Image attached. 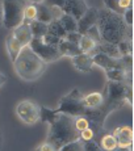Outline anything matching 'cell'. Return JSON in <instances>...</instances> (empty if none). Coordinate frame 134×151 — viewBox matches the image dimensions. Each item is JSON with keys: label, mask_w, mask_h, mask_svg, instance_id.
<instances>
[{"label": "cell", "mask_w": 134, "mask_h": 151, "mask_svg": "<svg viewBox=\"0 0 134 151\" xmlns=\"http://www.w3.org/2000/svg\"><path fill=\"white\" fill-rule=\"evenodd\" d=\"M96 27L99 29V33H100L103 42H110L117 45L125 37L132 38V32H130L132 27H128L125 24L122 14L112 12L107 8L99 9Z\"/></svg>", "instance_id": "cell-1"}, {"label": "cell", "mask_w": 134, "mask_h": 151, "mask_svg": "<svg viewBox=\"0 0 134 151\" xmlns=\"http://www.w3.org/2000/svg\"><path fill=\"white\" fill-rule=\"evenodd\" d=\"M75 117L66 113H58L50 124L48 142L54 146L55 150H61L68 142L79 139V130L75 127Z\"/></svg>", "instance_id": "cell-2"}, {"label": "cell", "mask_w": 134, "mask_h": 151, "mask_svg": "<svg viewBox=\"0 0 134 151\" xmlns=\"http://www.w3.org/2000/svg\"><path fill=\"white\" fill-rule=\"evenodd\" d=\"M13 65L14 71L21 79L27 80V82H34L42 76L48 63L43 62L29 46H24L20 54L17 55V58L14 59Z\"/></svg>", "instance_id": "cell-3"}, {"label": "cell", "mask_w": 134, "mask_h": 151, "mask_svg": "<svg viewBox=\"0 0 134 151\" xmlns=\"http://www.w3.org/2000/svg\"><path fill=\"white\" fill-rule=\"evenodd\" d=\"M105 106L108 110L121 106L124 103L133 104V89L126 82H113L109 80L107 86V101Z\"/></svg>", "instance_id": "cell-4"}, {"label": "cell", "mask_w": 134, "mask_h": 151, "mask_svg": "<svg viewBox=\"0 0 134 151\" xmlns=\"http://www.w3.org/2000/svg\"><path fill=\"white\" fill-rule=\"evenodd\" d=\"M55 113H66L72 117L76 116H87L89 109L86 106L83 101V95L78 88H74L70 93L63 96L59 100V106L54 109Z\"/></svg>", "instance_id": "cell-5"}, {"label": "cell", "mask_w": 134, "mask_h": 151, "mask_svg": "<svg viewBox=\"0 0 134 151\" xmlns=\"http://www.w3.org/2000/svg\"><path fill=\"white\" fill-rule=\"evenodd\" d=\"M3 25L7 29H14L22 24L24 9L28 0H3Z\"/></svg>", "instance_id": "cell-6"}, {"label": "cell", "mask_w": 134, "mask_h": 151, "mask_svg": "<svg viewBox=\"0 0 134 151\" xmlns=\"http://www.w3.org/2000/svg\"><path fill=\"white\" fill-rule=\"evenodd\" d=\"M29 47L38 55L45 63L55 62V60H58L62 57V54H61L59 49L57 46L48 45V43L42 41V38H32L30 43H29Z\"/></svg>", "instance_id": "cell-7"}, {"label": "cell", "mask_w": 134, "mask_h": 151, "mask_svg": "<svg viewBox=\"0 0 134 151\" xmlns=\"http://www.w3.org/2000/svg\"><path fill=\"white\" fill-rule=\"evenodd\" d=\"M16 113L19 118L27 125H34L38 122L41 114V106L30 100H22L17 104Z\"/></svg>", "instance_id": "cell-8"}, {"label": "cell", "mask_w": 134, "mask_h": 151, "mask_svg": "<svg viewBox=\"0 0 134 151\" xmlns=\"http://www.w3.org/2000/svg\"><path fill=\"white\" fill-rule=\"evenodd\" d=\"M117 141V147L115 150H132L133 146V130L129 126H121L117 127L112 133Z\"/></svg>", "instance_id": "cell-9"}, {"label": "cell", "mask_w": 134, "mask_h": 151, "mask_svg": "<svg viewBox=\"0 0 134 151\" xmlns=\"http://www.w3.org/2000/svg\"><path fill=\"white\" fill-rule=\"evenodd\" d=\"M99 17V9L95 7H88L84 14L78 20V32L80 34H84L91 27L96 25Z\"/></svg>", "instance_id": "cell-10"}, {"label": "cell", "mask_w": 134, "mask_h": 151, "mask_svg": "<svg viewBox=\"0 0 134 151\" xmlns=\"http://www.w3.org/2000/svg\"><path fill=\"white\" fill-rule=\"evenodd\" d=\"M92 59H94V65H97L99 67L104 68V70H112V68H124V65L120 59H116L112 58L107 54L103 53H96L92 55Z\"/></svg>", "instance_id": "cell-11"}, {"label": "cell", "mask_w": 134, "mask_h": 151, "mask_svg": "<svg viewBox=\"0 0 134 151\" xmlns=\"http://www.w3.org/2000/svg\"><path fill=\"white\" fill-rule=\"evenodd\" d=\"M72 65L74 67L80 72H89L94 67V59H92V55L89 54H84L81 53L79 55H75L71 58Z\"/></svg>", "instance_id": "cell-12"}, {"label": "cell", "mask_w": 134, "mask_h": 151, "mask_svg": "<svg viewBox=\"0 0 134 151\" xmlns=\"http://www.w3.org/2000/svg\"><path fill=\"white\" fill-rule=\"evenodd\" d=\"M12 33H13V36L17 38V41L21 43L22 46H29L32 38H33L30 27H29V24H25V22H22V24H20L19 27L14 28Z\"/></svg>", "instance_id": "cell-13"}, {"label": "cell", "mask_w": 134, "mask_h": 151, "mask_svg": "<svg viewBox=\"0 0 134 151\" xmlns=\"http://www.w3.org/2000/svg\"><path fill=\"white\" fill-rule=\"evenodd\" d=\"M58 49H59L62 57H71L72 58V57H75V55L81 54V50L78 43H72L65 38L61 40L59 45H58Z\"/></svg>", "instance_id": "cell-14"}, {"label": "cell", "mask_w": 134, "mask_h": 151, "mask_svg": "<svg viewBox=\"0 0 134 151\" xmlns=\"http://www.w3.org/2000/svg\"><path fill=\"white\" fill-rule=\"evenodd\" d=\"M5 45H7V50H8V54H9L11 60L14 62V59L17 58V55L20 54V51L22 50V47H24V46L17 41V38L13 36V33H9V36L7 37Z\"/></svg>", "instance_id": "cell-15"}, {"label": "cell", "mask_w": 134, "mask_h": 151, "mask_svg": "<svg viewBox=\"0 0 134 151\" xmlns=\"http://www.w3.org/2000/svg\"><path fill=\"white\" fill-rule=\"evenodd\" d=\"M83 101L88 109H100L104 105V96L100 92H92L83 96Z\"/></svg>", "instance_id": "cell-16"}, {"label": "cell", "mask_w": 134, "mask_h": 151, "mask_svg": "<svg viewBox=\"0 0 134 151\" xmlns=\"http://www.w3.org/2000/svg\"><path fill=\"white\" fill-rule=\"evenodd\" d=\"M37 8V16L36 20L38 21H42L45 24H50L53 21V14H51V9L49 5H46L45 3H34Z\"/></svg>", "instance_id": "cell-17"}, {"label": "cell", "mask_w": 134, "mask_h": 151, "mask_svg": "<svg viewBox=\"0 0 134 151\" xmlns=\"http://www.w3.org/2000/svg\"><path fill=\"white\" fill-rule=\"evenodd\" d=\"M63 29L68 33V32H78V20L70 13H63L62 16L58 19Z\"/></svg>", "instance_id": "cell-18"}, {"label": "cell", "mask_w": 134, "mask_h": 151, "mask_svg": "<svg viewBox=\"0 0 134 151\" xmlns=\"http://www.w3.org/2000/svg\"><path fill=\"white\" fill-rule=\"evenodd\" d=\"M29 27H30L33 38H42V37L48 33L49 24H45V22L38 21V20H33V21L29 24Z\"/></svg>", "instance_id": "cell-19"}, {"label": "cell", "mask_w": 134, "mask_h": 151, "mask_svg": "<svg viewBox=\"0 0 134 151\" xmlns=\"http://www.w3.org/2000/svg\"><path fill=\"white\" fill-rule=\"evenodd\" d=\"M96 45H97V43H96L92 38H89L87 34H81V38H80V41H79V47H80L81 53L91 54L92 51L95 50Z\"/></svg>", "instance_id": "cell-20"}, {"label": "cell", "mask_w": 134, "mask_h": 151, "mask_svg": "<svg viewBox=\"0 0 134 151\" xmlns=\"http://www.w3.org/2000/svg\"><path fill=\"white\" fill-rule=\"evenodd\" d=\"M48 33L59 37V38L62 40V38H65V37H66L67 32L63 29V27L61 25V22L58 21V20H53V21L49 24V27H48Z\"/></svg>", "instance_id": "cell-21"}, {"label": "cell", "mask_w": 134, "mask_h": 151, "mask_svg": "<svg viewBox=\"0 0 134 151\" xmlns=\"http://www.w3.org/2000/svg\"><path fill=\"white\" fill-rule=\"evenodd\" d=\"M117 147V141H116L113 134H105L101 138V150L112 151Z\"/></svg>", "instance_id": "cell-22"}, {"label": "cell", "mask_w": 134, "mask_h": 151, "mask_svg": "<svg viewBox=\"0 0 134 151\" xmlns=\"http://www.w3.org/2000/svg\"><path fill=\"white\" fill-rule=\"evenodd\" d=\"M36 16H37L36 4H34V3L28 4L24 9V20H22V22H25V24H30L33 20H36Z\"/></svg>", "instance_id": "cell-23"}, {"label": "cell", "mask_w": 134, "mask_h": 151, "mask_svg": "<svg viewBox=\"0 0 134 151\" xmlns=\"http://www.w3.org/2000/svg\"><path fill=\"white\" fill-rule=\"evenodd\" d=\"M58 113L54 112V109H49L46 106H41V114H40V120L42 122H46V124H51L53 121L55 120Z\"/></svg>", "instance_id": "cell-24"}, {"label": "cell", "mask_w": 134, "mask_h": 151, "mask_svg": "<svg viewBox=\"0 0 134 151\" xmlns=\"http://www.w3.org/2000/svg\"><path fill=\"white\" fill-rule=\"evenodd\" d=\"M117 47L120 50L121 55H128V54H133V43H132V38H122L120 42L117 43Z\"/></svg>", "instance_id": "cell-25"}, {"label": "cell", "mask_w": 134, "mask_h": 151, "mask_svg": "<svg viewBox=\"0 0 134 151\" xmlns=\"http://www.w3.org/2000/svg\"><path fill=\"white\" fill-rule=\"evenodd\" d=\"M61 151H83V141L79 138L72 142H68L61 149Z\"/></svg>", "instance_id": "cell-26"}, {"label": "cell", "mask_w": 134, "mask_h": 151, "mask_svg": "<svg viewBox=\"0 0 134 151\" xmlns=\"http://www.w3.org/2000/svg\"><path fill=\"white\" fill-rule=\"evenodd\" d=\"M104 5H105L107 9L112 11V12H116L118 14H124L125 11H122L120 7H118V0H104Z\"/></svg>", "instance_id": "cell-27"}, {"label": "cell", "mask_w": 134, "mask_h": 151, "mask_svg": "<svg viewBox=\"0 0 134 151\" xmlns=\"http://www.w3.org/2000/svg\"><path fill=\"white\" fill-rule=\"evenodd\" d=\"M74 122H75V127H76L79 132L89 126V121H88V118H87L86 116H76L75 120H74Z\"/></svg>", "instance_id": "cell-28"}, {"label": "cell", "mask_w": 134, "mask_h": 151, "mask_svg": "<svg viewBox=\"0 0 134 151\" xmlns=\"http://www.w3.org/2000/svg\"><path fill=\"white\" fill-rule=\"evenodd\" d=\"M84 34H87V36L89 37V38H92L96 43H100V42H103L101 41V37H100V33H99V29L96 25H94V27H91L88 29V30Z\"/></svg>", "instance_id": "cell-29"}, {"label": "cell", "mask_w": 134, "mask_h": 151, "mask_svg": "<svg viewBox=\"0 0 134 151\" xmlns=\"http://www.w3.org/2000/svg\"><path fill=\"white\" fill-rule=\"evenodd\" d=\"M101 146H99L95 142V139L89 141H83V151H100Z\"/></svg>", "instance_id": "cell-30"}, {"label": "cell", "mask_w": 134, "mask_h": 151, "mask_svg": "<svg viewBox=\"0 0 134 151\" xmlns=\"http://www.w3.org/2000/svg\"><path fill=\"white\" fill-rule=\"evenodd\" d=\"M42 41L45 43H48V45L57 46L58 47V45H59V42H61V38L57 36H53V34H50V33H46L45 36L42 37Z\"/></svg>", "instance_id": "cell-31"}, {"label": "cell", "mask_w": 134, "mask_h": 151, "mask_svg": "<svg viewBox=\"0 0 134 151\" xmlns=\"http://www.w3.org/2000/svg\"><path fill=\"white\" fill-rule=\"evenodd\" d=\"M79 138L81 139V141H89V139H94L95 138V132L88 126V127H86V129L80 130Z\"/></svg>", "instance_id": "cell-32"}, {"label": "cell", "mask_w": 134, "mask_h": 151, "mask_svg": "<svg viewBox=\"0 0 134 151\" xmlns=\"http://www.w3.org/2000/svg\"><path fill=\"white\" fill-rule=\"evenodd\" d=\"M80 38H81V34L79 32H68L65 37V40H67V41H70L72 43H78V45H79Z\"/></svg>", "instance_id": "cell-33"}, {"label": "cell", "mask_w": 134, "mask_h": 151, "mask_svg": "<svg viewBox=\"0 0 134 151\" xmlns=\"http://www.w3.org/2000/svg\"><path fill=\"white\" fill-rule=\"evenodd\" d=\"M122 17H124V21L128 27H133V8H128L122 14Z\"/></svg>", "instance_id": "cell-34"}, {"label": "cell", "mask_w": 134, "mask_h": 151, "mask_svg": "<svg viewBox=\"0 0 134 151\" xmlns=\"http://www.w3.org/2000/svg\"><path fill=\"white\" fill-rule=\"evenodd\" d=\"M42 3H45L49 7L55 5V7H59L63 9V7H65V4H66V0H45V1H42Z\"/></svg>", "instance_id": "cell-35"}, {"label": "cell", "mask_w": 134, "mask_h": 151, "mask_svg": "<svg viewBox=\"0 0 134 151\" xmlns=\"http://www.w3.org/2000/svg\"><path fill=\"white\" fill-rule=\"evenodd\" d=\"M118 7L122 11H126L128 8H132V0H118Z\"/></svg>", "instance_id": "cell-36"}, {"label": "cell", "mask_w": 134, "mask_h": 151, "mask_svg": "<svg viewBox=\"0 0 134 151\" xmlns=\"http://www.w3.org/2000/svg\"><path fill=\"white\" fill-rule=\"evenodd\" d=\"M37 150H40V151H55L54 146H53L51 143H49V142H46V143L41 145V146H40Z\"/></svg>", "instance_id": "cell-37"}, {"label": "cell", "mask_w": 134, "mask_h": 151, "mask_svg": "<svg viewBox=\"0 0 134 151\" xmlns=\"http://www.w3.org/2000/svg\"><path fill=\"white\" fill-rule=\"evenodd\" d=\"M5 83H7V76H5V75L3 74L1 71H0V88H1V87L4 86Z\"/></svg>", "instance_id": "cell-38"}, {"label": "cell", "mask_w": 134, "mask_h": 151, "mask_svg": "<svg viewBox=\"0 0 134 151\" xmlns=\"http://www.w3.org/2000/svg\"><path fill=\"white\" fill-rule=\"evenodd\" d=\"M3 27V5L1 1H0V28Z\"/></svg>", "instance_id": "cell-39"}, {"label": "cell", "mask_w": 134, "mask_h": 151, "mask_svg": "<svg viewBox=\"0 0 134 151\" xmlns=\"http://www.w3.org/2000/svg\"><path fill=\"white\" fill-rule=\"evenodd\" d=\"M32 3H42V1H45V0H30Z\"/></svg>", "instance_id": "cell-40"}]
</instances>
